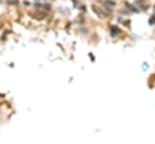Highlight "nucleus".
<instances>
[{"mask_svg": "<svg viewBox=\"0 0 155 144\" xmlns=\"http://www.w3.org/2000/svg\"><path fill=\"white\" fill-rule=\"evenodd\" d=\"M119 33V29H115V28H111V34L114 35V34H117Z\"/></svg>", "mask_w": 155, "mask_h": 144, "instance_id": "obj_1", "label": "nucleus"}, {"mask_svg": "<svg viewBox=\"0 0 155 144\" xmlns=\"http://www.w3.org/2000/svg\"><path fill=\"white\" fill-rule=\"evenodd\" d=\"M10 4H18V0H7Z\"/></svg>", "mask_w": 155, "mask_h": 144, "instance_id": "obj_2", "label": "nucleus"}, {"mask_svg": "<svg viewBox=\"0 0 155 144\" xmlns=\"http://www.w3.org/2000/svg\"><path fill=\"white\" fill-rule=\"evenodd\" d=\"M143 69H148V64H147V63L143 64Z\"/></svg>", "mask_w": 155, "mask_h": 144, "instance_id": "obj_3", "label": "nucleus"}]
</instances>
